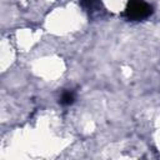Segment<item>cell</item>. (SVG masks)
I'll use <instances>...</instances> for the list:
<instances>
[{"label":"cell","mask_w":160,"mask_h":160,"mask_svg":"<svg viewBox=\"0 0 160 160\" xmlns=\"http://www.w3.org/2000/svg\"><path fill=\"white\" fill-rule=\"evenodd\" d=\"M151 14V6L144 0H130L125 9V16L129 20H141Z\"/></svg>","instance_id":"cell-1"},{"label":"cell","mask_w":160,"mask_h":160,"mask_svg":"<svg viewBox=\"0 0 160 160\" xmlns=\"http://www.w3.org/2000/svg\"><path fill=\"white\" fill-rule=\"evenodd\" d=\"M74 100H75L74 94H72L71 91H65V92L61 95L60 102H61L62 105H70V104H72V102H74Z\"/></svg>","instance_id":"cell-2"}]
</instances>
